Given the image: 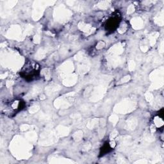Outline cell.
<instances>
[{"label": "cell", "instance_id": "obj_1", "mask_svg": "<svg viewBox=\"0 0 164 164\" xmlns=\"http://www.w3.org/2000/svg\"><path fill=\"white\" fill-rule=\"evenodd\" d=\"M119 19L117 17H112L110 19V20L108 22L107 28L110 30H113L115 28H116L117 25L119 24Z\"/></svg>", "mask_w": 164, "mask_h": 164}]
</instances>
